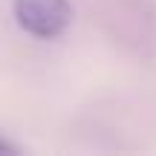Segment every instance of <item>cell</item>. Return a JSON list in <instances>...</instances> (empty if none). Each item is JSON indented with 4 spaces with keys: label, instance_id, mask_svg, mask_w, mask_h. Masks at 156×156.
Returning <instances> with one entry per match:
<instances>
[{
    "label": "cell",
    "instance_id": "obj_1",
    "mask_svg": "<svg viewBox=\"0 0 156 156\" xmlns=\"http://www.w3.org/2000/svg\"><path fill=\"white\" fill-rule=\"evenodd\" d=\"M15 20L35 38H58L73 23V6L67 0H15Z\"/></svg>",
    "mask_w": 156,
    "mask_h": 156
},
{
    "label": "cell",
    "instance_id": "obj_2",
    "mask_svg": "<svg viewBox=\"0 0 156 156\" xmlns=\"http://www.w3.org/2000/svg\"><path fill=\"white\" fill-rule=\"evenodd\" d=\"M9 151H15L12 145H6V142H0V153H9Z\"/></svg>",
    "mask_w": 156,
    "mask_h": 156
}]
</instances>
